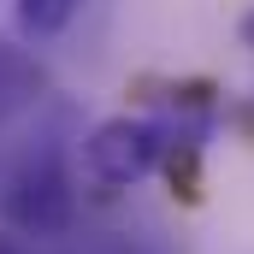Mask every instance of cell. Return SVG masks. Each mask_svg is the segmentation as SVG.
<instances>
[{
	"mask_svg": "<svg viewBox=\"0 0 254 254\" xmlns=\"http://www.w3.org/2000/svg\"><path fill=\"white\" fill-rule=\"evenodd\" d=\"M0 225L18 231L24 243H48L71 237L77 225V172H71V148L60 130H42L6 172L0 184Z\"/></svg>",
	"mask_w": 254,
	"mask_h": 254,
	"instance_id": "obj_1",
	"label": "cell"
},
{
	"mask_svg": "<svg viewBox=\"0 0 254 254\" xmlns=\"http://www.w3.org/2000/svg\"><path fill=\"white\" fill-rule=\"evenodd\" d=\"M184 130H172L166 119H101L89 136H77V160H83V178L95 190H136L142 178H154L172 154H178Z\"/></svg>",
	"mask_w": 254,
	"mask_h": 254,
	"instance_id": "obj_2",
	"label": "cell"
},
{
	"mask_svg": "<svg viewBox=\"0 0 254 254\" xmlns=\"http://www.w3.org/2000/svg\"><path fill=\"white\" fill-rule=\"evenodd\" d=\"M77 12H83V0H18L12 6L24 42H54V36H65Z\"/></svg>",
	"mask_w": 254,
	"mask_h": 254,
	"instance_id": "obj_3",
	"label": "cell"
},
{
	"mask_svg": "<svg viewBox=\"0 0 254 254\" xmlns=\"http://www.w3.org/2000/svg\"><path fill=\"white\" fill-rule=\"evenodd\" d=\"M71 254H148L136 237H119V231H101V237H83Z\"/></svg>",
	"mask_w": 254,
	"mask_h": 254,
	"instance_id": "obj_4",
	"label": "cell"
},
{
	"mask_svg": "<svg viewBox=\"0 0 254 254\" xmlns=\"http://www.w3.org/2000/svg\"><path fill=\"white\" fill-rule=\"evenodd\" d=\"M0 254H36V249H30L18 231H6V225H0Z\"/></svg>",
	"mask_w": 254,
	"mask_h": 254,
	"instance_id": "obj_5",
	"label": "cell"
},
{
	"mask_svg": "<svg viewBox=\"0 0 254 254\" xmlns=\"http://www.w3.org/2000/svg\"><path fill=\"white\" fill-rule=\"evenodd\" d=\"M237 36H243V48H254V6L243 12V24H237Z\"/></svg>",
	"mask_w": 254,
	"mask_h": 254,
	"instance_id": "obj_6",
	"label": "cell"
}]
</instances>
